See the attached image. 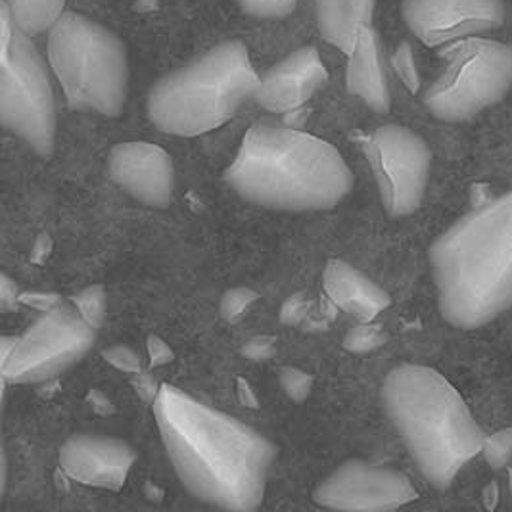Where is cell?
<instances>
[{
  "label": "cell",
  "mask_w": 512,
  "mask_h": 512,
  "mask_svg": "<svg viewBox=\"0 0 512 512\" xmlns=\"http://www.w3.org/2000/svg\"><path fill=\"white\" fill-rule=\"evenodd\" d=\"M365 154L384 210L392 217H407L419 210L432 165V152L424 139L407 127L384 125L365 140Z\"/></svg>",
  "instance_id": "obj_10"
},
{
  "label": "cell",
  "mask_w": 512,
  "mask_h": 512,
  "mask_svg": "<svg viewBox=\"0 0 512 512\" xmlns=\"http://www.w3.org/2000/svg\"><path fill=\"white\" fill-rule=\"evenodd\" d=\"M438 305L449 325L474 330L512 307V190L470 211L430 246Z\"/></svg>",
  "instance_id": "obj_3"
},
{
  "label": "cell",
  "mask_w": 512,
  "mask_h": 512,
  "mask_svg": "<svg viewBox=\"0 0 512 512\" xmlns=\"http://www.w3.org/2000/svg\"><path fill=\"white\" fill-rule=\"evenodd\" d=\"M236 394H238L240 403H244L246 407H250V409H257V407H259L257 394L254 392V388L250 386L248 380H244V378H238V380H236Z\"/></svg>",
  "instance_id": "obj_33"
},
{
  "label": "cell",
  "mask_w": 512,
  "mask_h": 512,
  "mask_svg": "<svg viewBox=\"0 0 512 512\" xmlns=\"http://www.w3.org/2000/svg\"><path fill=\"white\" fill-rule=\"evenodd\" d=\"M328 77L319 50L303 47L267 71L257 85L254 100L273 114H292L315 94Z\"/></svg>",
  "instance_id": "obj_15"
},
{
  "label": "cell",
  "mask_w": 512,
  "mask_h": 512,
  "mask_svg": "<svg viewBox=\"0 0 512 512\" xmlns=\"http://www.w3.org/2000/svg\"><path fill=\"white\" fill-rule=\"evenodd\" d=\"M386 334L380 330V326L373 323H361L353 326L344 336V348L351 353H369L384 344Z\"/></svg>",
  "instance_id": "obj_21"
},
{
  "label": "cell",
  "mask_w": 512,
  "mask_h": 512,
  "mask_svg": "<svg viewBox=\"0 0 512 512\" xmlns=\"http://www.w3.org/2000/svg\"><path fill=\"white\" fill-rule=\"evenodd\" d=\"M137 461L133 447L117 438L77 434L60 447L58 463L64 474L91 488H123Z\"/></svg>",
  "instance_id": "obj_14"
},
{
  "label": "cell",
  "mask_w": 512,
  "mask_h": 512,
  "mask_svg": "<svg viewBox=\"0 0 512 512\" xmlns=\"http://www.w3.org/2000/svg\"><path fill=\"white\" fill-rule=\"evenodd\" d=\"M0 302H2V307H12L20 302V292H18L16 282L8 279L6 275H2V279H0Z\"/></svg>",
  "instance_id": "obj_32"
},
{
  "label": "cell",
  "mask_w": 512,
  "mask_h": 512,
  "mask_svg": "<svg viewBox=\"0 0 512 512\" xmlns=\"http://www.w3.org/2000/svg\"><path fill=\"white\" fill-rule=\"evenodd\" d=\"M242 353L252 359V361H265L269 359L273 353H275V340L273 338H265V336H259V338H252L244 344Z\"/></svg>",
  "instance_id": "obj_28"
},
{
  "label": "cell",
  "mask_w": 512,
  "mask_h": 512,
  "mask_svg": "<svg viewBox=\"0 0 512 512\" xmlns=\"http://www.w3.org/2000/svg\"><path fill=\"white\" fill-rule=\"evenodd\" d=\"M259 79L244 43H221L163 75L148 94V117L167 135H206L233 119L244 102L254 100Z\"/></svg>",
  "instance_id": "obj_5"
},
{
  "label": "cell",
  "mask_w": 512,
  "mask_h": 512,
  "mask_svg": "<svg viewBox=\"0 0 512 512\" xmlns=\"http://www.w3.org/2000/svg\"><path fill=\"white\" fill-rule=\"evenodd\" d=\"M48 64L73 110L100 116L121 114L127 87V50L114 31L64 12L48 31Z\"/></svg>",
  "instance_id": "obj_6"
},
{
  "label": "cell",
  "mask_w": 512,
  "mask_h": 512,
  "mask_svg": "<svg viewBox=\"0 0 512 512\" xmlns=\"http://www.w3.org/2000/svg\"><path fill=\"white\" fill-rule=\"evenodd\" d=\"M323 288L332 309H340L361 323H373L390 307L388 292L342 259L326 263Z\"/></svg>",
  "instance_id": "obj_16"
},
{
  "label": "cell",
  "mask_w": 512,
  "mask_h": 512,
  "mask_svg": "<svg viewBox=\"0 0 512 512\" xmlns=\"http://www.w3.org/2000/svg\"><path fill=\"white\" fill-rule=\"evenodd\" d=\"M20 302L33 307V309H39L41 313L50 311L58 305H62L60 296L56 294H47V292H31V294H20Z\"/></svg>",
  "instance_id": "obj_31"
},
{
  "label": "cell",
  "mask_w": 512,
  "mask_h": 512,
  "mask_svg": "<svg viewBox=\"0 0 512 512\" xmlns=\"http://www.w3.org/2000/svg\"><path fill=\"white\" fill-rule=\"evenodd\" d=\"M8 484V465H6V455H2V493L6 491Z\"/></svg>",
  "instance_id": "obj_36"
},
{
  "label": "cell",
  "mask_w": 512,
  "mask_h": 512,
  "mask_svg": "<svg viewBox=\"0 0 512 512\" xmlns=\"http://www.w3.org/2000/svg\"><path fill=\"white\" fill-rule=\"evenodd\" d=\"M0 119L39 156L48 158L56 139V106L47 64L29 35L0 4Z\"/></svg>",
  "instance_id": "obj_7"
},
{
  "label": "cell",
  "mask_w": 512,
  "mask_h": 512,
  "mask_svg": "<svg viewBox=\"0 0 512 512\" xmlns=\"http://www.w3.org/2000/svg\"><path fill=\"white\" fill-rule=\"evenodd\" d=\"M96 340V328L77 311L62 305L45 311L16 338L14 350L2 357L4 384H37L79 363Z\"/></svg>",
  "instance_id": "obj_9"
},
{
  "label": "cell",
  "mask_w": 512,
  "mask_h": 512,
  "mask_svg": "<svg viewBox=\"0 0 512 512\" xmlns=\"http://www.w3.org/2000/svg\"><path fill=\"white\" fill-rule=\"evenodd\" d=\"M236 2L248 16H254L259 20L286 18L298 6V0H236Z\"/></svg>",
  "instance_id": "obj_22"
},
{
  "label": "cell",
  "mask_w": 512,
  "mask_h": 512,
  "mask_svg": "<svg viewBox=\"0 0 512 512\" xmlns=\"http://www.w3.org/2000/svg\"><path fill=\"white\" fill-rule=\"evenodd\" d=\"M256 300L257 294L252 288H233L221 298V317L227 323H238Z\"/></svg>",
  "instance_id": "obj_23"
},
{
  "label": "cell",
  "mask_w": 512,
  "mask_h": 512,
  "mask_svg": "<svg viewBox=\"0 0 512 512\" xmlns=\"http://www.w3.org/2000/svg\"><path fill=\"white\" fill-rule=\"evenodd\" d=\"M386 415L419 466L426 482L447 489L484 449L486 434L465 399L424 365H399L382 386Z\"/></svg>",
  "instance_id": "obj_4"
},
{
  "label": "cell",
  "mask_w": 512,
  "mask_h": 512,
  "mask_svg": "<svg viewBox=\"0 0 512 512\" xmlns=\"http://www.w3.org/2000/svg\"><path fill=\"white\" fill-rule=\"evenodd\" d=\"M348 56L346 85L353 96L361 98L369 108L378 114H386L390 110V91L388 81L380 58L378 37L371 25H365Z\"/></svg>",
  "instance_id": "obj_17"
},
{
  "label": "cell",
  "mask_w": 512,
  "mask_h": 512,
  "mask_svg": "<svg viewBox=\"0 0 512 512\" xmlns=\"http://www.w3.org/2000/svg\"><path fill=\"white\" fill-rule=\"evenodd\" d=\"M225 179L246 202L279 211L330 210L353 188L350 167L334 146L277 123L252 125Z\"/></svg>",
  "instance_id": "obj_2"
},
{
  "label": "cell",
  "mask_w": 512,
  "mask_h": 512,
  "mask_svg": "<svg viewBox=\"0 0 512 512\" xmlns=\"http://www.w3.org/2000/svg\"><path fill=\"white\" fill-rule=\"evenodd\" d=\"M394 70L397 71L401 81L411 91L419 89V73H417V66H415V56H413V50L407 43L399 45L396 54H394Z\"/></svg>",
  "instance_id": "obj_26"
},
{
  "label": "cell",
  "mask_w": 512,
  "mask_h": 512,
  "mask_svg": "<svg viewBox=\"0 0 512 512\" xmlns=\"http://www.w3.org/2000/svg\"><path fill=\"white\" fill-rule=\"evenodd\" d=\"M89 401L93 403L94 411L100 413V415H110V413H114L112 401L104 396L102 392H91V394H89Z\"/></svg>",
  "instance_id": "obj_35"
},
{
  "label": "cell",
  "mask_w": 512,
  "mask_h": 512,
  "mask_svg": "<svg viewBox=\"0 0 512 512\" xmlns=\"http://www.w3.org/2000/svg\"><path fill=\"white\" fill-rule=\"evenodd\" d=\"M512 83V48L468 37L447 50V66L428 89L424 104L447 123L470 121L501 102Z\"/></svg>",
  "instance_id": "obj_8"
},
{
  "label": "cell",
  "mask_w": 512,
  "mask_h": 512,
  "mask_svg": "<svg viewBox=\"0 0 512 512\" xmlns=\"http://www.w3.org/2000/svg\"><path fill=\"white\" fill-rule=\"evenodd\" d=\"M403 20L426 47L453 45L505 22L503 0H403Z\"/></svg>",
  "instance_id": "obj_12"
},
{
  "label": "cell",
  "mask_w": 512,
  "mask_h": 512,
  "mask_svg": "<svg viewBox=\"0 0 512 512\" xmlns=\"http://www.w3.org/2000/svg\"><path fill=\"white\" fill-rule=\"evenodd\" d=\"M71 303L75 305V311L94 328H98L102 319H104V311H106V294L102 286H89L81 292H77Z\"/></svg>",
  "instance_id": "obj_20"
},
{
  "label": "cell",
  "mask_w": 512,
  "mask_h": 512,
  "mask_svg": "<svg viewBox=\"0 0 512 512\" xmlns=\"http://www.w3.org/2000/svg\"><path fill=\"white\" fill-rule=\"evenodd\" d=\"M50 250H52V240H50V236H48V234H41V236L37 238V242H35L33 252H31V261H33V263H43V261L47 259L48 254H50Z\"/></svg>",
  "instance_id": "obj_34"
},
{
  "label": "cell",
  "mask_w": 512,
  "mask_h": 512,
  "mask_svg": "<svg viewBox=\"0 0 512 512\" xmlns=\"http://www.w3.org/2000/svg\"><path fill=\"white\" fill-rule=\"evenodd\" d=\"M148 355H150V365L152 367H162L173 361V351L163 342L160 336H150L148 338Z\"/></svg>",
  "instance_id": "obj_30"
},
{
  "label": "cell",
  "mask_w": 512,
  "mask_h": 512,
  "mask_svg": "<svg viewBox=\"0 0 512 512\" xmlns=\"http://www.w3.org/2000/svg\"><path fill=\"white\" fill-rule=\"evenodd\" d=\"M102 357L121 373L135 374V376L140 374L139 353L131 350L129 346H112L102 351Z\"/></svg>",
  "instance_id": "obj_27"
},
{
  "label": "cell",
  "mask_w": 512,
  "mask_h": 512,
  "mask_svg": "<svg viewBox=\"0 0 512 512\" xmlns=\"http://www.w3.org/2000/svg\"><path fill=\"white\" fill-rule=\"evenodd\" d=\"M307 309H309V303L305 302L302 296H294V298H290L288 302L282 305L280 321L284 325H298V323H302L303 319H305Z\"/></svg>",
  "instance_id": "obj_29"
},
{
  "label": "cell",
  "mask_w": 512,
  "mask_h": 512,
  "mask_svg": "<svg viewBox=\"0 0 512 512\" xmlns=\"http://www.w3.org/2000/svg\"><path fill=\"white\" fill-rule=\"evenodd\" d=\"M376 0H315L317 25L326 43L350 52L359 31L373 22Z\"/></svg>",
  "instance_id": "obj_18"
},
{
  "label": "cell",
  "mask_w": 512,
  "mask_h": 512,
  "mask_svg": "<svg viewBox=\"0 0 512 512\" xmlns=\"http://www.w3.org/2000/svg\"><path fill=\"white\" fill-rule=\"evenodd\" d=\"M482 453L491 468L499 470L507 466L512 457V428L501 430L489 438L486 436Z\"/></svg>",
  "instance_id": "obj_24"
},
{
  "label": "cell",
  "mask_w": 512,
  "mask_h": 512,
  "mask_svg": "<svg viewBox=\"0 0 512 512\" xmlns=\"http://www.w3.org/2000/svg\"><path fill=\"white\" fill-rule=\"evenodd\" d=\"M411 480L390 466L348 461L313 491V501L334 511H394L417 501Z\"/></svg>",
  "instance_id": "obj_11"
},
{
  "label": "cell",
  "mask_w": 512,
  "mask_h": 512,
  "mask_svg": "<svg viewBox=\"0 0 512 512\" xmlns=\"http://www.w3.org/2000/svg\"><path fill=\"white\" fill-rule=\"evenodd\" d=\"M16 27L24 31L25 35H41L50 31L62 14L66 0H2Z\"/></svg>",
  "instance_id": "obj_19"
},
{
  "label": "cell",
  "mask_w": 512,
  "mask_h": 512,
  "mask_svg": "<svg viewBox=\"0 0 512 512\" xmlns=\"http://www.w3.org/2000/svg\"><path fill=\"white\" fill-rule=\"evenodd\" d=\"M108 169L114 183L152 208L171 202L175 190V169L171 156L162 146L131 140L112 148Z\"/></svg>",
  "instance_id": "obj_13"
},
{
  "label": "cell",
  "mask_w": 512,
  "mask_h": 512,
  "mask_svg": "<svg viewBox=\"0 0 512 512\" xmlns=\"http://www.w3.org/2000/svg\"><path fill=\"white\" fill-rule=\"evenodd\" d=\"M280 386H282L284 394L290 397L292 401L302 403L311 394L313 376L305 373L302 369L286 367V369L280 371Z\"/></svg>",
  "instance_id": "obj_25"
},
{
  "label": "cell",
  "mask_w": 512,
  "mask_h": 512,
  "mask_svg": "<svg viewBox=\"0 0 512 512\" xmlns=\"http://www.w3.org/2000/svg\"><path fill=\"white\" fill-rule=\"evenodd\" d=\"M152 409L167 457L196 499L225 511L261 507L277 459L273 443L171 384H160Z\"/></svg>",
  "instance_id": "obj_1"
}]
</instances>
